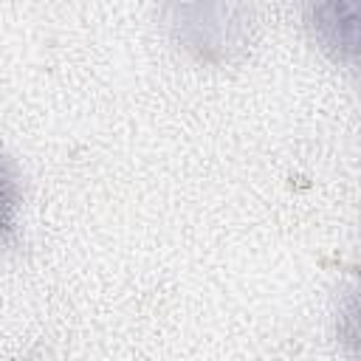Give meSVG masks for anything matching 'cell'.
Masks as SVG:
<instances>
[{
    "label": "cell",
    "instance_id": "cell-2",
    "mask_svg": "<svg viewBox=\"0 0 361 361\" xmlns=\"http://www.w3.org/2000/svg\"><path fill=\"white\" fill-rule=\"evenodd\" d=\"M307 28L319 48L344 65H355V8L350 3H316L307 8Z\"/></svg>",
    "mask_w": 361,
    "mask_h": 361
},
{
    "label": "cell",
    "instance_id": "cell-1",
    "mask_svg": "<svg viewBox=\"0 0 361 361\" xmlns=\"http://www.w3.org/2000/svg\"><path fill=\"white\" fill-rule=\"evenodd\" d=\"M172 11L178 17L172 23L178 39L206 62L228 59V54L243 42V23H228L237 11L231 6H223L220 20H209V6H175Z\"/></svg>",
    "mask_w": 361,
    "mask_h": 361
},
{
    "label": "cell",
    "instance_id": "cell-3",
    "mask_svg": "<svg viewBox=\"0 0 361 361\" xmlns=\"http://www.w3.org/2000/svg\"><path fill=\"white\" fill-rule=\"evenodd\" d=\"M17 209H20V183L0 152V240L14 245L17 243Z\"/></svg>",
    "mask_w": 361,
    "mask_h": 361
}]
</instances>
